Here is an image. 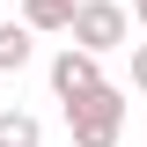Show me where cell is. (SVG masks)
<instances>
[{
	"label": "cell",
	"mask_w": 147,
	"mask_h": 147,
	"mask_svg": "<svg viewBox=\"0 0 147 147\" xmlns=\"http://www.w3.org/2000/svg\"><path fill=\"white\" fill-rule=\"evenodd\" d=\"M66 132L74 147H118V132H125V88H96L88 103H66Z\"/></svg>",
	"instance_id": "obj_1"
},
{
	"label": "cell",
	"mask_w": 147,
	"mask_h": 147,
	"mask_svg": "<svg viewBox=\"0 0 147 147\" xmlns=\"http://www.w3.org/2000/svg\"><path fill=\"white\" fill-rule=\"evenodd\" d=\"M74 44H81V52H118V44H125V7H118V0H81V7H74Z\"/></svg>",
	"instance_id": "obj_2"
},
{
	"label": "cell",
	"mask_w": 147,
	"mask_h": 147,
	"mask_svg": "<svg viewBox=\"0 0 147 147\" xmlns=\"http://www.w3.org/2000/svg\"><path fill=\"white\" fill-rule=\"evenodd\" d=\"M96 88H103V59L81 52V44H66V52L52 59V96L59 103H88Z\"/></svg>",
	"instance_id": "obj_3"
},
{
	"label": "cell",
	"mask_w": 147,
	"mask_h": 147,
	"mask_svg": "<svg viewBox=\"0 0 147 147\" xmlns=\"http://www.w3.org/2000/svg\"><path fill=\"white\" fill-rule=\"evenodd\" d=\"M30 52H37V30L30 22H0V74H22Z\"/></svg>",
	"instance_id": "obj_4"
},
{
	"label": "cell",
	"mask_w": 147,
	"mask_h": 147,
	"mask_svg": "<svg viewBox=\"0 0 147 147\" xmlns=\"http://www.w3.org/2000/svg\"><path fill=\"white\" fill-rule=\"evenodd\" d=\"M0 147H44V125H37L30 110L0 103Z\"/></svg>",
	"instance_id": "obj_5"
},
{
	"label": "cell",
	"mask_w": 147,
	"mask_h": 147,
	"mask_svg": "<svg viewBox=\"0 0 147 147\" xmlns=\"http://www.w3.org/2000/svg\"><path fill=\"white\" fill-rule=\"evenodd\" d=\"M74 7H81V0H22V22H30V30H66Z\"/></svg>",
	"instance_id": "obj_6"
},
{
	"label": "cell",
	"mask_w": 147,
	"mask_h": 147,
	"mask_svg": "<svg viewBox=\"0 0 147 147\" xmlns=\"http://www.w3.org/2000/svg\"><path fill=\"white\" fill-rule=\"evenodd\" d=\"M132 88L147 96V44H132Z\"/></svg>",
	"instance_id": "obj_7"
},
{
	"label": "cell",
	"mask_w": 147,
	"mask_h": 147,
	"mask_svg": "<svg viewBox=\"0 0 147 147\" xmlns=\"http://www.w3.org/2000/svg\"><path fill=\"white\" fill-rule=\"evenodd\" d=\"M132 15H140V22H147V0H132Z\"/></svg>",
	"instance_id": "obj_8"
}]
</instances>
